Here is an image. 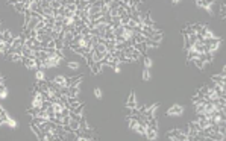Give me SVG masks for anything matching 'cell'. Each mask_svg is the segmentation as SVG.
Segmentation results:
<instances>
[{
	"mask_svg": "<svg viewBox=\"0 0 226 141\" xmlns=\"http://www.w3.org/2000/svg\"><path fill=\"white\" fill-rule=\"evenodd\" d=\"M169 138L170 139H175V141H187V135L181 130V129H173V130H169Z\"/></svg>",
	"mask_w": 226,
	"mask_h": 141,
	"instance_id": "cell-1",
	"label": "cell"
},
{
	"mask_svg": "<svg viewBox=\"0 0 226 141\" xmlns=\"http://www.w3.org/2000/svg\"><path fill=\"white\" fill-rule=\"evenodd\" d=\"M184 106H181V105H173V106H170L169 109H167V115L169 117H181L182 114H184Z\"/></svg>",
	"mask_w": 226,
	"mask_h": 141,
	"instance_id": "cell-2",
	"label": "cell"
},
{
	"mask_svg": "<svg viewBox=\"0 0 226 141\" xmlns=\"http://www.w3.org/2000/svg\"><path fill=\"white\" fill-rule=\"evenodd\" d=\"M28 70H37V62H35V58H26V56H21V61H20Z\"/></svg>",
	"mask_w": 226,
	"mask_h": 141,
	"instance_id": "cell-3",
	"label": "cell"
},
{
	"mask_svg": "<svg viewBox=\"0 0 226 141\" xmlns=\"http://www.w3.org/2000/svg\"><path fill=\"white\" fill-rule=\"evenodd\" d=\"M61 61H62V59H59V58L53 53V56H50V58H47V59H46V68H53V67H58V65L61 64Z\"/></svg>",
	"mask_w": 226,
	"mask_h": 141,
	"instance_id": "cell-4",
	"label": "cell"
},
{
	"mask_svg": "<svg viewBox=\"0 0 226 141\" xmlns=\"http://www.w3.org/2000/svg\"><path fill=\"white\" fill-rule=\"evenodd\" d=\"M144 136H146V139H149V141L156 139V138H158V129H153V127H149V126H147Z\"/></svg>",
	"mask_w": 226,
	"mask_h": 141,
	"instance_id": "cell-5",
	"label": "cell"
},
{
	"mask_svg": "<svg viewBox=\"0 0 226 141\" xmlns=\"http://www.w3.org/2000/svg\"><path fill=\"white\" fill-rule=\"evenodd\" d=\"M31 129H32V132L37 135V138H38V139H43V141H44V132L41 130V127H40L38 124L31 123Z\"/></svg>",
	"mask_w": 226,
	"mask_h": 141,
	"instance_id": "cell-6",
	"label": "cell"
},
{
	"mask_svg": "<svg viewBox=\"0 0 226 141\" xmlns=\"http://www.w3.org/2000/svg\"><path fill=\"white\" fill-rule=\"evenodd\" d=\"M134 49L138 50V52L141 53V56H146L147 52H149V49H147V46H146L144 43H135V44H134Z\"/></svg>",
	"mask_w": 226,
	"mask_h": 141,
	"instance_id": "cell-7",
	"label": "cell"
},
{
	"mask_svg": "<svg viewBox=\"0 0 226 141\" xmlns=\"http://www.w3.org/2000/svg\"><path fill=\"white\" fill-rule=\"evenodd\" d=\"M137 97H135V93L134 91H131V94H129V99H128V102H126V108H137Z\"/></svg>",
	"mask_w": 226,
	"mask_h": 141,
	"instance_id": "cell-8",
	"label": "cell"
},
{
	"mask_svg": "<svg viewBox=\"0 0 226 141\" xmlns=\"http://www.w3.org/2000/svg\"><path fill=\"white\" fill-rule=\"evenodd\" d=\"M90 68H91V73H93V74H100V73L103 71V67H102L100 62H93V64L90 65Z\"/></svg>",
	"mask_w": 226,
	"mask_h": 141,
	"instance_id": "cell-9",
	"label": "cell"
},
{
	"mask_svg": "<svg viewBox=\"0 0 226 141\" xmlns=\"http://www.w3.org/2000/svg\"><path fill=\"white\" fill-rule=\"evenodd\" d=\"M162 37H164V32H162V31H156V32H153L149 38H150L152 41H155V43H161V41H162Z\"/></svg>",
	"mask_w": 226,
	"mask_h": 141,
	"instance_id": "cell-10",
	"label": "cell"
},
{
	"mask_svg": "<svg viewBox=\"0 0 226 141\" xmlns=\"http://www.w3.org/2000/svg\"><path fill=\"white\" fill-rule=\"evenodd\" d=\"M67 103H68V108L70 109H73V108H76L79 103H82L80 100H79V97H67Z\"/></svg>",
	"mask_w": 226,
	"mask_h": 141,
	"instance_id": "cell-11",
	"label": "cell"
},
{
	"mask_svg": "<svg viewBox=\"0 0 226 141\" xmlns=\"http://www.w3.org/2000/svg\"><path fill=\"white\" fill-rule=\"evenodd\" d=\"M21 56L35 58V50H32V49H29V47H23V49H21Z\"/></svg>",
	"mask_w": 226,
	"mask_h": 141,
	"instance_id": "cell-12",
	"label": "cell"
},
{
	"mask_svg": "<svg viewBox=\"0 0 226 141\" xmlns=\"http://www.w3.org/2000/svg\"><path fill=\"white\" fill-rule=\"evenodd\" d=\"M52 80H53L55 84H58V85H67V77H65V76H62V74L55 76Z\"/></svg>",
	"mask_w": 226,
	"mask_h": 141,
	"instance_id": "cell-13",
	"label": "cell"
},
{
	"mask_svg": "<svg viewBox=\"0 0 226 141\" xmlns=\"http://www.w3.org/2000/svg\"><path fill=\"white\" fill-rule=\"evenodd\" d=\"M211 80H212V82H215V84H218V85H226L224 76H221V74H214V76L211 77Z\"/></svg>",
	"mask_w": 226,
	"mask_h": 141,
	"instance_id": "cell-14",
	"label": "cell"
},
{
	"mask_svg": "<svg viewBox=\"0 0 226 141\" xmlns=\"http://www.w3.org/2000/svg\"><path fill=\"white\" fill-rule=\"evenodd\" d=\"M35 85L38 87L40 91H47V90H49V82H47L46 79H44V80H37Z\"/></svg>",
	"mask_w": 226,
	"mask_h": 141,
	"instance_id": "cell-15",
	"label": "cell"
},
{
	"mask_svg": "<svg viewBox=\"0 0 226 141\" xmlns=\"http://www.w3.org/2000/svg\"><path fill=\"white\" fill-rule=\"evenodd\" d=\"M131 59L134 61V62H140L141 59H143V56H141V53L138 52V50H132V53H131Z\"/></svg>",
	"mask_w": 226,
	"mask_h": 141,
	"instance_id": "cell-16",
	"label": "cell"
},
{
	"mask_svg": "<svg viewBox=\"0 0 226 141\" xmlns=\"http://www.w3.org/2000/svg\"><path fill=\"white\" fill-rule=\"evenodd\" d=\"M68 126H70V129L73 130V132H76V130H79L80 129V123H79V120H70V123H68Z\"/></svg>",
	"mask_w": 226,
	"mask_h": 141,
	"instance_id": "cell-17",
	"label": "cell"
},
{
	"mask_svg": "<svg viewBox=\"0 0 226 141\" xmlns=\"http://www.w3.org/2000/svg\"><path fill=\"white\" fill-rule=\"evenodd\" d=\"M187 126H188V127H190L191 130H194L196 133H197V132H199V130L202 129V127L199 126V123H197L196 120H191V121H188V124H187Z\"/></svg>",
	"mask_w": 226,
	"mask_h": 141,
	"instance_id": "cell-18",
	"label": "cell"
},
{
	"mask_svg": "<svg viewBox=\"0 0 226 141\" xmlns=\"http://www.w3.org/2000/svg\"><path fill=\"white\" fill-rule=\"evenodd\" d=\"M144 44L147 46V49H158V47H159V43H155V41H152L150 38H146Z\"/></svg>",
	"mask_w": 226,
	"mask_h": 141,
	"instance_id": "cell-19",
	"label": "cell"
},
{
	"mask_svg": "<svg viewBox=\"0 0 226 141\" xmlns=\"http://www.w3.org/2000/svg\"><path fill=\"white\" fill-rule=\"evenodd\" d=\"M8 61H11V62H18V61H21V55H20V53H9V55H8Z\"/></svg>",
	"mask_w": 226,
	"mask_h": 141,
	"instance_id": "cell-20",
	"label": "cell"
},
{
	"mask_svg": "<svg viewBox=\"0 0 226 141\" xmlns=\"http://www.w3.org/2000/svg\"><path fill=\"white\" fill-rule=\"evenodd\" d=\"M141 61H143L144 68H150V67H152V64H153L152 58H150V56H147V55H146V56H143V59H141Z\"/></svg>",
	"mask_w": 226,
	"mask_h": 141,
	"instance_id": "cell-21",
	"label": "cell"
},
{
	"mask_svg": "<svg viewBox=\"0 0 226 141\" xmlns=\"http://www.w3.org/2000/svg\"><path fill=\"white\" fill-rule=\"evenodd\" d=\"M193 61H194V65H196L199 70H203V68H206V65H208L206 62H203V61L199 59V58H196V59H193Z\"/></svg>",
	"mask_w": 226,
	"mask_h": 141,
	"instance_id": "cell-22",
	"label": "cell"
},
{
	"mask_svg": "<svg viewBox=\"0 0 226 141\" xmlns=\"http://www.w3.org/2000/svg\"><path fill=\"white\" fill-rule=\"evenodd\" d=\"M35 79H37V80H44V79H46L44 70H41V68H37V70H35Z\"/></svg>",
	"mask_w": 226,
	"mask_h": 141,
	"instance_id": "cell-23",
	"label": "cell"
},
{
	"mask_svg": "<svg viewBox=\"0 0 226 141\" xmlns=\"http://www.w3.org/2000/svg\"><path fill=\"white\" fill-rule=\"evenodd\" d=\"M32 108H37V109H40L41 106H43V100H40L38 97H35L34 96V99H32V105H31Z\"/></svg>",
	"mask_w": 226,
	"mask_h": 141,
	"instance_id": "cell-24",
	"label": "cell"
},
{
	"mask_svg": "<svg viewBox=\"0 0 226 141\" xmlns=\"http://www.w3.org/2000/svg\"><path fill=\"white\" fill-rule=\"evenodd\" d=\"M134 38H135V43H144L147 37H144L141 32H135V37H134Z\"/></svg>",
	"mask_w": 226,
	"mask_h": 141,
	"instance_id": "cell-25",
	"label": "cell"
},
{
	"mask_svg": "<svg viewBox=\"0 0 226 141\" xmlns=\"http://www.w3.org/2000/svg\"><path fill=\"white\" fill-rule=\"evenodd\" d=\"M67 65H68L70 70H79V67H80V64H79L77 61H68Z\"/></svg>",
	"mask_w": 226,
	"mask_h": 141,
	"instance_id": "cell-26",
	"label": "cell"
},
{
	"mask_svg": "<svg viewBox=\"0 0 226 141\" xmlns=\"http://www.w3.org/2000/svg\"><path fill=\"white\" fill-rule=\"evenodd\" d=\"M8 117H9V115H8V112H6V111H2V112H0V126L6 123Z\"/></svg>",
	"mask_w": 226,
	"mask_h": 141,
	"instance_id": "cell-27",
	"label": "cell"
},
{
	"mask_svg": "<svg viewBox=\"0 0 226 141\" xmlns=\"http://www.w3.org/2000/svg\"><path fill=\"white\" fill-rule=\"evenodd\" d=\"M14 8H15V11H17L18 14H23V12H25V6H23V2H18V3H15V5H14Z\"/></svg>",
	"mask_w": 226,
	"mask_h": 141,
	"instance_id": "cell-28",
	"label": "cell"
},
{
	"mask_svg": "<svg viewBox=\"0 0 226 141\" xmlns=\"http://www.w3.org/2000/svg\"><path fill=\"white\" fill-rule=\"evenodd\" d=\"M143 80H150V68H143Z\"/></svg>",
	"mask_w": 226,
	"mask_h": 141,
	"instance_id": "cell-29",
	"label": "cell"
},
{
	"mask_svg": "<svg viewBox=\"0 0 226 141\" xmlns=\"http://www.w3.org/2000/svg\"><path fill=\"white\" fill-rule=\"evenodd\" d=\"M50 6H52L53 9H59V8H61V2H59V0H52V2H50Z\"/></svg>",
	"mask_w": 226,
	"mask_h": 141,
	"instance_id": "cell-30",
	"label": "cell"
},
{
	"mask_svg": "<svg viewBox=\"0 0 226 141\" xmlns=\"http://www.w3.org/2000/svg\"><path fill=\"white\" fill-rule=\"evenodd\" d=\"M6 124H8L9 127H15V126H17V121H15L14 118H11V117H8V120H6Z\"/></svg>",
	"mask_w": 226,
	"mask_h": 141,
	"instance_id": "cell-31",
	"label": "cell"
},
{
	"mask_svg": "<svg viewBox=\"0 0 226 141\" xmlns=\"http://www.w3.org/2000/svg\"><path fill=\"white\" fill-rule=\"evenodd\" d=\"M94 96H96V99H102V97H103L102 90H100V88H94Z\"/></svg>",
	"mask_w": 226,
	"mask_h": 141,
	"instance_id": "cell-32",
	"label": "cell"
},
{
	"mask_svg": "<svg viewBox=\"0 0 226 141\" xmlns=\"http://www.w3.org/2000/svg\"><path fill=\"white\" fill-rule=\"evenodd\" d=\"M170 2H172V5H178V3L181 2V0H170Z\"/></svg>",
	"mask_w": 226,
	"mask_h": 141,
	"instance_id": "cell-33",
	"label": "cell"
},
{
	"mask_svg": "<svg viewBox=\"0 0 226 141\" xmlns=\"http://www.w3.org/2000/svg\"><path fill=\"white\" fill-rule=\"evenodd\" d=\"M0 55H3V47H0Z\"/></svg>",
	"mask_w": 226,
	"mask_h": 141,
	"instance_id": "cell-34",
	"label": "cell"
},
{
	"mask_svg": "<svg viewBox=\"0 0 226 141\" xmlns=\"http://www.w3.org/2000/svg\"><path fill=\"white\" fill-rule=\"evenodd\" d=\"M2 111H5V108H3L2 105H0V112H2Z\"/></svg>",
	"mask_w": 226,
	"mask_h": 141,
	"instance_id": "cell-35",
	"label": "cell"
},
{
	"mask_svg": "<svg viewBox=\"0 0 226 141\" xmlns=\"http://www.w3.org/2000/svg\"><path fill=\"white\" fill-rule=\"evenodd\" d=\"M0 76H2V74H0Z\"/></svg>",
	"mask_w": 226,
	"mask_h": 141,
	"instance_id": "cell-36",
	"label": "cell"
},
{
	"mask_svg": "<svg viewBox=\"0 0 226 141\" xmlns=\"http://www.w3.org/2000/svg\"><path fill=\"white\" fill-rule=\"evenodd\" d=\"M215 2H217V0H215Z\"/></svg>",
	"mask_w": 226,
	"mask_h": 141,
	"instance_id": "cell-37",
	"label": "cell"
}]
</instances>
